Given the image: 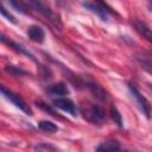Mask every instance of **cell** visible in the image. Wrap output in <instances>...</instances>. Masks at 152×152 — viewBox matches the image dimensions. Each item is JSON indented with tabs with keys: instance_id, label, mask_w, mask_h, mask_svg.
Here are the masks:
<instances>
[{
	"instance_id": "14",
	"label": "cell",
	"mask_w": 152,
	"mask_h": 152,
	"mask_svg": "<svg viewBox=\"0 0 152 152\" xmlns=\"http://www.w3.org/2000/svg\"><path fill=\"white\" fill-rule=\"evenodd\" d=\"M97 151H119L121 150V145L115 139H109L107 141H103L96 147Z\"/></svg>"
},
{
	"instance_id": "1",
	"label": "cell",
	"mask_w": 152,
	"mask_h": 152,
	"mask_svg": "<svg viewBox=\"0 0 152 152\" xmlns=\"http://www.w3.org/2000/svg\"><path fill=\"white\" fill-rule=\"evenodd\" d=\"M26 2L32 7V10L37 11L40 15H43L52 26H55L57 30H62L63 24L59 15L44 0H26Z\"/></svg>"
},
{
	"instance_id": "13",
	"label": "cell",
	"mask_w": 152,
	"mask_h": 152,
	"mask_svg": "<svg viewBox=\"0 0 152 152\" xmlns=\"http://www.w3.org/2000/svg\"><path fill=\"white\" fill-rule=\"evenodd\" d=\"M7 2L19 13L25 15H31L32 7L26 2V0H7Z\"/></svg>"
},
{
	"instance_id": "20",
	"label": "cell",
	"mask_w": 152,
	"mask_h": 152,
	"mask_svg": "<svg viewBox=\"0 0 152 152\" xmlns=\"http://www.w3.org/2000/svg\"><path fill=\"white\" fill-rule=\"evenodd\" d=\"M146 1H147V4L150 5V8L152 10V0H146Z\"/></svg>"
},
{
	"instance_id": "10",
	"label": "cell",
	"mask_w": 152,
	"mask_h": 152,
	"mask_svg": "<svg viewBox=\"0 0 152 152\" xmlns=\"http://www.w3.org/2000/svg\"><path fill=\"white\" fill-rule=\"evenodd\" d=\"M135 59L139 64V66L145 70L147 74L152 75V56L145 52H140L135 56Z\"/></svg>"
},
{
	"instance_id": "15",
	"label": "cell",
	"mask_w": 152,
	"mask_h": 152,
	"mask_svg": "<svg viewBox=\"0 0 152 152\" xmlns=\"http://www.w3.org/2000/svg\"><path fill=\"white\" fill-rule=\"evenodd\" d=\"M38 127L40 131L43 132H46V133H55L58 131V127L56 124H53L52 121H49V120H42L38 122Z\"/></svg>"
},
{
	"instance_id": "5",
	"label": "cell",
	"mask_w": 152,
	"mask_h": 152,
	"mask_svg": "<svg viewBox=\"0 0 152 152\" xmlns=\"http://www.w3.org/2000/svg\"><path fill=\"white\" fill-rule=\"evenodd\" d=\"M53 106L56 108H59L61 110H63V112L72 115V116L78 115V108H77V106L69 97L63 96V97H56V99H53Z\"/></svg>"
},
{
	"instance_id": "7",
	"label": "cell",
	"mask_w": 152,
	"mask_h": 152,
	"mask_svg": "<svg viewBox=\"0 0 152 152\" xmlns=\"http://www.w3.org/2000/svg\"><path fill=\"white\" fill-rule=\"evenodd\" d=\"M46 93L50 97H63L69 94V88L64 82H57L55 84H51L46 88Z\"/></svg>"
},
{
	"instance_id": "16",
	"label": "cell",
	"mask_w": 152,
	"mask_h": 152,
	"mask_svg": "<svg viewBox=\"0 0 152 152\" xmlns=\"http://www.w3.org/2000/svg\"><path fill=\"white\" fill-rule=\"evenodd\" d=\"M110 116H112L114 124H116L119 127H122V125H124L122 124V116H121L119 109L116 108V106H114V104L110 106Z\"/></svg>"
},
{
	"instance_id": "11",
	"label": "cell",
	"mask_w": 152,
	"mask_h": 152,
	"mask_svg": "<svg viewBox=\"0 0 152 152\" xmlns=\"http://www.w3.org/2000/svg\"><path fill=\"white\" fill-rule=\"evenodd\" d=\"M133 26H134L135 31H137L142 38H145L148 43L152 44V30L148 27V25H146L144 21L134 20V21H133Z\"/></svg>"
},
{
	"instance_id": "9",
	"label": "cell",
	"mask_w": 152,
	"mask_h": 152,
	"mask_svg": "<svg viewBox=\"0 0 152 152\" xmlns=\"http://www.w3.org/2000/svg\"><path fill=\"white\" fill-rule=\"evenodd\" d=\"M1 40L4 42V43H6L7 45H10L12 49H14L15 51H18V52H20V53H23V55H25L26 57H28L30 59H32L33 62H37L38 63V61L36 59V57L33 56V53H31L24 45H21V44H19V43H17V42H13V40H11V39H7L5 36H1Z\"/></svg>"
},
{
	"instance_id": "21",
	"label": "cell",
	"mask_w": 152,
	"mask_h": 152,
	"mask_svg": "<svg viewBox=\"0 0 152 152\" xmlns=\"http://www.w3.org/2000/svg\"><path fill=\"white\" fill-rule=\"evenodd\" d=\"M151 90H152V86H151Z\"/></svg>"
},
{
	"instance_id": "2",
	"label": "cell",
	"mask_w": 152,
	"mask_h": 152,
	"mask_svg": "<svg viewBox=\"0 0 152 152\" xmlns=\"http://www.w3.org/2000/svg\"><path fill=\"white\" fill-rule=\"evenodd\" d=\"M128 90H129V93H131V95H132L134 102H135L137 106L139 107V109L142 112V114H144L147 119H150V118H151V114H152V108H151V104H150V102L147 101V99L139 91V89L135 87L134 83H131V82L128 83Z\"/></svg>"
},
{
	"instance_id": "12",
	"label": "cell",
	"mask_w": 152,
	"mask_h": 152,
	"mask_svg": "<svg viewBox=\"0 0 152 152\" xmlns=\"http://www.w3.org/2000/svg\"><path fill=\"white\" fill-rule=\"evenodd\" d=\"M83 83H84V86L94 94V96H96L97 99H101V100H104V101L108 99V95H107L106 90H104L101 86H99L97 83H95V82H93V81H84Z\"/></svg>"
},
{
	"instance_id": "4",
	"label": "cell",
	"mask_w": 152,
	"mask_h": 152,
	"mask_svg": "<svg viewBox=\"0 0 152 152\" xmlns=\"http://www.w3.org/2000/svg\"><path fill=\"white\" fill-rule=\"evenodd\" d=\"M1 93H2V95L11 102V103H13L17 108H19L21 112H24L25 114H27V115H32V109L30 108V106L25 102V100L21 97V96H19L17 93H14V91H12L11 89H7L5 86H2L1 87Z\"/></svg>"
},
{
	"instance_id": "17",
	"label": "cell",
	"mask_w": 152,
	"mask_h": 152,
	"mask_svg": "<svg viewBox=\"0 0 152 152\" xmlns=\"http://www.w3.org/2000/svg\"><path fill=\"white\" fill-rule=\"evenodd\" d=\"M5 69H6L7 72L12 74L13 76H24V75H27V71H25L24 69H21L19 66H15V65L8 64V65L5 66Z\"/></svg>"
},
{
	"instance_id": "18",
	"label": "cell",
	"mask_w": 152,
	"mask_h": 152,
	"mask_svg": "<svg viewBox=\"0 0 152 152\" xmlns=\"http://www.w3.org/2000/svg\"><path fill=\"white\" fill-rule=\"evenodd\" d=\"M1 14H2V17L4 18H6L8 21H11L12 24H17V20H15V18L6 10V7L4 6V5H1Z\"/></svg>"
},
{
	"instance_id": "3",
	"label": "cell",
	"mask_w": 152,
	"mask_h": 152,
	"mask_svg": "<svg viewBox=\"0 0 152 152\" xmlns=\"http://www.w3.org/2000/svg\"><path fill=\"white\" fill-rule=\"evenodd\" d=\"M82 114H83V118L93 125H101V124H103V121L106 119L104 109L100 104H95V103H93V104L88 106L86 109H83Z\"/></svg>"
},
{
	"instance_id": "19",
	"label": "cell",
	"mask_w": 152,
	"mask_h": 152,
	"mask_svg": "<svg viewBox=\"0 0 152 152\" xmlns=\"http://www.w3.org/2000/svg\"><path fill=\"white\" fill-rule=\"evenodd\" d=\"M34 150H51V151H55V150H57V147H55V146H52V145L39 144V145L34 146Z\"/></svg>"
},
{
	"instance_id": "8",
	"label": "cell",
	"mask_w": 152,
	"mask_h": 152,
	"mask_svg": "<svg viewBox=\"0 0 152 152\" xmlns=\"http://www.w3.org/2000/svg\"><path fill=\"white\" fill-rule=\"evenodd\" d=\"M27 36L28 38L34 43H43L45 39V32L44 30L38 25H31L27 27Z\"/></svg>"
},
{
	"instance_id": "6",
	"label": "cell",
	"mask_w": 152,
	"mask_h": 152,
	"mask_svg": "<svg viewBox=\"0 0 152 152\" xmlns=\"http://www.w3.org/2000/svg\"><path fill=\"white\" fill-rule=\"evenodd\" d=\"M82 6H83L84 8H87V10H89L90 12L95 13L101 20H104V21L108 20L109 14L112 13L109 10H107V8L103 7L102 5L97 4L96 1H84V2L82 4ZM112 14H113V13H112Z\"/></svg>"
}]
</instances>
